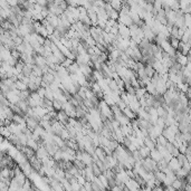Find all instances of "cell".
I'll list each match as a JSON object with an SVG mask.
<instances>
[{
    "label": "cell",
    "mask_w": 191,
    "mask_h": 191,
    "mask_svg": "<svg viewBox=\"0 0 191 191\" xmlns=\"http://www.w3.org/2000/svg\"><path fill=\"white\" fill-rule=\"evenodd\" d=\"M0 135L6 139H8L11 135V133L9 132V130H8L6 126H0Z\"/></svg>",
    "instance_id": "obj_20"
},
{
    "label": "cell",
    "mask_w": 191,
    "mask_h": 191,
    "mask_svg": "<svg viewBox=\"0 0 191 191\" xmlns=\"http://www.w3.org/2000/svg\"><path fill=\"white\" fill-rule=\"evenodd\" d=\"M117 22L119 24H122V25H124L125 27H130V26L133 25V21H132L131 17L129 16V15H124V16H120L119 17V19H117Z\"/></svg>",
    "instance_id": "obj_2"
},
{
    "label": "cell",
    "mask_w": 191,
    "mask_h": 191,
    "mask_svg": "<svg viewBox=\"0 0 191 191\" xmlns=\"http://www.w3.org/2000/svg\"><path fill=\"white\" fill-rule=\"evenodd\" d=\"M62 106H63V104L60 102H58V101H56V99H54L53 101V107H54V111L55 112H59V111H62Z\"/></svg>",
    "instance_id": "obj_26"
},
{
    "label": "cell",
    "mask_w": 191,
    "mask_h": 191,
    "mask_svg": "<svg viewBox=\"0 0 191 191\" xmlns=\"http://www.w3.org/2000/svg\"><path fill=\"white\" fill-rule=\"evenodd\" d=\"M117 29H119V35L122 37V39H125V40H130L131 39V37H130V30H129L127 27H125L122 24H119L117 25Z\"/></svg>",
    "instance_id": "obj_1"
},
{
    "label": "cell",
    "mask_w": 191,
    "mask_h": 191,
    "mask_svg": "<svg viewBox=\"0 0 191 191\" xmlns=\"http://www.w3.org/2000/svg\"><path fill=\"white\" fill-rule=\"evenodd\" d=\"M150 158L152 160H154L156 162H159V161H161L162 160V156H161V154H160L158 151H156V149H153V150H151L150 151Z\"/></svg>",
    "instance_id": "obj_10"
},
{
    "label": "cell",
    "mask_w": 191,
    "mask_h": 191,
    "mask_svg": "<svg viewBox=\"0 0 191 191\" xmlns=\"http://www.w3.org/2000/svg\"><path fill=\"white\" fill-rule=\"evenodd\" d=\"M143 143H144V145L149 149V150H150V151H151V150H153V149H156V143H154L153 141H151V140H150L148 136L143 139Z\"/></svg>",
    "instance_id": "obj_14"
},
{
    "label": "cell",
    "mask_w": 191,
    "mask_h": 191,
    "mask_svg": "<svg viewBox=\"0 0 191 191\" xmlns=\"http://www.w3.org/2000/svg\"><path fill=\"white\" fill-rule=\"evenodd\" d=\"M76 179H77V183L79 184V186H84L85 182H86V180H85V179H84L83 177H81V176H78V177L76 178Z\"/></svg>",
    "instance_id": "obj_35"
},
{
    "label": "cell",
    "mask_w": 191,
    "mask_h": 191,
    "mask_svg": "<svg viewBox=\"0 0 191 191\" xmlns=\"http://www.w3.org/2000/svg\"><path fill=\"white\" fill-rule=\"evenodd\" d=\"M171 187L173 188L174 190H180V189H182V183H181V180L180 179H176V180L171 183Z\"/></svg>",
    "instance_id": "obj_22"
},
{
    "label": "cell",
    "mask_w": 191,
    "mask_h": 191,
    "mask_svg": "<svg viewBox=\"0 0 191 191\" xmlns=\"http://www.w3.org/2000/svg\"><path fill=\"white\" fill-rule=\"evenodd\" d=\"M73 63H74V60H71V59H67V58H66V59L64 60L63 63L60 64V66H62V67H64V68H68Z\"/></svg>",
    "instance_id": "obj_30"
},
{
    "label": "cell",
    "mask_w": 191,
    "mask_h": 191,
    "mask_svg": "<svg viewBox=\"0 0 191 191\" xmlns=\"http://www.w3.org/2000/svg\"><path fill=\"white\" fill-rule=\"evenodd\" d=\"M104 191H111V190H109V189H105V190H104Z\"/></svg>",
    "instance_id": "obj_37"
},
{
    "label": "cell",
    "mask_w": 191,
    "mask_h": 191,
    "mask_svg": "<svg viewBox=\"0 0 191 191\" xmlns=\"http://www.w3.org/2000/svg\"><path fill=\"white\" fill-rule=\"evenodd\" d=\"M168 166H169V169L171 170V171H173V172L178 171V170L181 168V166L178 163V161H177L176 158H172V159L170 160L169 162H168Z\"/></svg>",
    "instance_id": "obj_6"
},
{
    "label": "cell",
    "mask_w": 191,
    "mask_h": 191,
    "mask_svg": "<svg viewBox=\"0 0 191 191\" xmlns=\"http://www.w3.org/2000/svg\"><path fill=\"white\" fill-rule=\"evenodd\" d=\"M176 159H177L178 163H179L181 166H182V164H184L186 162H188V160H187V158H186V156H184V154H182V153H180V154H179V156H178Z\"/></svg>",
    "instance_id": "obj_25"
},
{
    "label": "cell",
    "mask_w": 191,
    "mask_h": 191,
    "mask_svg": "<svg viewBox=\"0 0 191 191\" xmlns=\"http://www.w3.org/2000/svg\"><path fill=\"white\" fill-rule=\"evenodd\" d=\"M72 163L74 164V166L78 170V171H82V170H84V169H85V164H84L83 162H82V161H79V160L74 159L73 161H72Z\"/></svg>",
    "instance_id": "obj_16"
},
{
    "label": "cell",
    "mask_w": 191,
    "mask_h": 191,
    "mask_svg": "<svg viewBox=\"0 0 191 191\" xmlns=\"http://www.w3.org/2000/svg\"><path fill=\"white\" fill-rule=\"evenodd\" d=\"M168 143V141H166V139L163 136L162 134L159 135L158 138H156V144H160L162 145V146H166V144Z\"/></svg>",
    "instance_id": "obj_23"
},
{
    "label": "cell",
    "mask_w": 191,
    "mask_h": 191,
    "mask_svg": "<svg viewBox=\"0 0 191 191\" xmlns=\"http://www.w3.org/2000/svg\"><path fill=\"white\" fill-rule=\"evenodd\" d=\"M122 113H123V115H125V116L129 119L130 121H132V120H135L136 119V114H134L133 112H132L129 107H126V109H124L123 111H122Z\"/></svg>",
    "instance_id": "obj_11"
},
{
    "label": "cell",
    "mask_w": 191,
    "mask_h": 191,
    "mask_svg": "<svg viewBox=\"0 0 191 191\" xmlns=\"http://www.w3.org/2000/svg\"><path fill=\"white\" fill-rule=\"evenodd\" d=\"M154 178H156V180L160 181L162 183L164 179H166V174L163 173L162 171H156V172H154Z\"/></svg>",
    "instance_id": "obj_19"
},
{
    "label": "cell",
    "mask_w": 191,
    "mask_h": 191,
    "mask_svg": "<svg viewBox=\"0 0 191 191\" xmlns=\"http://www.w3.org/2000/svg\"><path fill=\"white\" fill-rule=\"evenodd\" d=\"M45 19H46V20L48 21V22H49L50 25L53 26L55 29L57 28V26L59 25V18L57 17V16H55V15L49 14L46 18H45Z\"/></svg>",
    "instance_id": "obj_5"
},
{
    "label": "cell",
    "mask_w": 191,
    "mask_h": 191,
    "mask_svg": "<svg viewBox=\"0 0 191 191\" xmlns=\"http://www.w3.org/2000/svg\"><path fill=\"white\" fill-rule=\"evenodd\" d=\"M0 126H1V125H0Z\"/></svg>",
    "instance_id": "obj_38"
},
{
    "label": "cell",
    "mask_w": 191,
    "mask_h": 191,
    "mask_svg": "<svg viewBox=\"0 0 191 191\" xmlns=\"http://www.w3.org/2000/svg\"><path fill=\"white\" fill-rule=\"evenodd\" d=\"M109 4L111 5V7L113 8L115 11H120L121 7H122V1H120V0H113V1H109Z\"/></svg>",
    "instance_id": "obj_12"
},
{
    "label": "cell",
    "mask_w": 191,
    "mask_h": 191,
    "mask_svg": "<svg viewBox=\"0 0 191 191\" xmlns=\"http://www.w3.org/2000/svg\"><path fill=\"white\" fill-rule=\"evenodd\" d=\"M111 124H112V126H113V130L115 131V130H117V129H120V123L117 122V121L113 120L112 122H111Z\"/></svg>",
    "instance_id": "obj_34"
},
{
    "label": "cell",
    "mask_w": 191,
    "mask_h": 191,
    "mask_svg": "<svg viewBox=\"0 0 191 191\" xmlns=\"http://www.w3.org/2000/svg\"><path fill=\"white\" fill-rule=\"evenodd\" d=\"M11 180L14 181V182H15L16 184H17L18 187L21 188L22 186H24V183L26 182V180H27V177H26L25 174H24L22 172H21L20 174H17V176H15V177L12 178Z\"/></svg>",
    "instance_id": "obj_3"
},
{
    "label": "cell",
    "mask_w": 191,
    "mask_h": 191,
    "mask_svg": "<svg viewBox=\"0 0 191 191\" xmlns=\"http://www.w3.org/2000/svg\"><path fill=\"white\" fill-rule=\"evenodd\" d=\"M107 86H109V89L112 91V92H117L119 91V86H117V84H116V82L114 81V79H111L110 81V83L107 84Z\"/></svg>",
    "instance_id": "obj_21"
},
{
    "label": "cell",
    "mask_w": 191,
    "mask_h": 191,
    "mask_svg": "<svg viewBox=\"0 0 191 191\" xmlns=\"http://www.w3.org/2000/svg\"><path fill=\"white\" fill-rule=\"evenodd\" d=\"M91 169H92V172H93V174H94V177H99V176H101L102 174V172H101V170L99 169V166H96L95 163L93 162L92 164H91Z\"/></svg>",
    "instance_id": "obj_18"
},
{
    "label": "cell",
    "mask_w": 191,
    "mask_h": 191,
    "mask_svg": "<svg viewBox=\"0 0 191 191\" xmlns=\"http://www.w3.org/2000/svg\"><path fill=\"white\" fill-rule=\"evenodd\" d=\"M95 156H97V159L99 160V161H104L106 158L105 153H104V151L102 150V148H95Z\"/></svg>",
    "instance_id": "obj_13"
},
{
    "label": "cell",
    "mask_w": 191,
    "mask_h": 191,
    "mask_svg": "<svg viewBox=\"0 0 191 191\" xmlns=\"http://www.w3.org/2000/svg\"><path fill=\"white\" fill-rule=\"evenodd\" d=\"M21 74L24 75L25 77H30L32 75V65H24Z\"/></svg>",
    "instance_id": "obj_9"
},
{
    "label": "cell",
    "mask_w": 191,
    "mask_h": 191,
    "mask_svg": "<svg viewBox=\"0 0 191 191\" xmlns=\"http://www.w3.org/2000/svg\"><path fill=\"white\" fill-rule=\"evenodd\" d=\"M32 75H34L35 77H42V68L36 66V65H32Z\"/></svg>",
    "instance_id": "obj_17"
},
{
    "label": "cell",
    "mask_w": 191,
    "mask_h": 191,
    "mask_svg": "<svg viewBox=\"0 0 191 191\" xmlns=\"http://www.w3.org/2000/svg\"><path fill=\"white\" fill-rule=\"evenodd\" d=\"M63 141H66V140H68L69 139V133H68V131L64 127V130L59 133V135H58Z\"/></svg>",
    "instance_id": "obj_24"
},
{
    "label": "cell",
    "mask_w": 191,
    "mask_h": 191,
    "mask_svg": "<svg viewBox=\"0 0 191 191\" xmlns=\"http://www.w3.org/2000/svg\"><path fill=\"white\" fill-rule=\"evenodd\" d=\"M138 151H139V153H140V156H141L142 159H146V158L150 156V150H149L145 145L140 146V148L138 149Z\"/></svg>",
    "instance_id": "obj_8"
},
{
    "label": "cell",
    "mask_w": 191,
    "mask_h": 191,
    "mask_svg": "<svg viewBox=\"0 0 191 191\" xmlns=\"http://www.w3.org/2000/svg\"><path fill=\"white\" fill-rule=\"evenodd\" d=\"M144 72H145V75L148 76L149 78H151L154 75V73H156V71L153 69V67L151 66V65H145L144 66Z\"/></svg>",
    "instance_id": "obj_15"
},
{
    "label": "cell",
    "mask_w": 191,
    "mask_h": 191,
    "mask_svg": "<svg viewBox=\"0 0 191 191\" xmlns=\"http://www.w3.org/2000/svg\"><path fill=\"white\" fill-rule=\"evenodd\" d=\"M178 29L176 26H173L172 27V29H171V32H170V38H176V39H179V36H178ZM180 40V39H179Z\"/></svg>",
    "instance_id": "obj_27"
},
{
    "label": "cell",
    "mask_w": 191,
    "mask_h": 191,
    "mask_svg": "<svg viewBox=\"0 0 191 191\" xmlns=\"http://www.w3.org/2000/svg\"><path fill=\"white\" fill-rule=\"evenodd\" d=\"M99 179V181H101V182H102V184L103 186H104V187H105V189H107V179H106L105 177H104V176H103V174H101V176H99V177H97Z\"/></svg>",
    "instance_id": "obj_31"
},
{
    "label": "cell",
    "mask_w": 191,
    "mask_h": 191,
    "mask_svg": "<svg viewBox=\"0 0 191 191\" xmlns=\"http://www.w3.org/2000/svg\"><path fill=\"white\" fill-rule=\"evenodd\" d=\"M131 156H132V158L135 160V162H139V161H141L142 160V158H141V156H140V153H139L138 150H135V151L131 152Z\"/></svg>",
    "instance_id": "obj_28"
},
{
    "label": "cell",
    "mask_w": 191,
    "mask_h": 191,
    "mask_svg": "<svg viewBox=\"0 0 191 191\" xmlns=\"http://www.w3.org/2000/svg\"><path fill=\"white\" fill-rule=\"evenodd\" d=\"M116 106H117V107H119V109H120V111H121V112H122V111H123L124 109H126V107H127V106H126V104H125V103H124L123 101H121V102L119 103V104H117Z\"/></svg>",
    "instance_id": "obj_33"
},
{
    "label": "cell",
    "mask_w": 191,
    "mask_h": 191,
    "mask_svg": "<svg viewBox=\"0 0 191 191\" xmlns=\"http://www.w3.org/2000/svg\"><path fill=\"white\" fill-rule=\"evenodd\" d=\"M68 119L69 117L67 116V114L65 113L64 111H59V112H57V116H56V120L59 122V123H62L65 126L66 124H68Z\"/></svg>",
    "instance_id": "obj_4"
},
{
    "label": "cell",
    "mask_w": 191,
    "mask_h": 191,
    "mask_svg": "<svg viewBox=\"0 0 191 191\" xmlns=\"http://www.w3.org/2000/svg\"><path fill=\"white\" fill-rule=\"evenodd\" d=\"M85 42L87 44V46L89 47H94V46H96V42H95V40L89 36V38H86L85 39Z\"/></svg>",
    "instance_id": "obj_29"
},
{
    "label": "cell",
    "mask_w": 191,
    "mask_h": 191,
    "mask_svg": "<svg viewBox=\"0 0 191 191\" xmlns=\"http://www.w3.org/2000/svg\"><path fill=\"white\" fill-rule=\"evenodd\" d=\"M162 135L166 139V141L170 142V143H171L172 141H174V134L171 131H170L169 127H166V129H163Z\"/></svg>",
    "instance_id": "obj_7"
},
{
    "label": "cell",
    "mask_w": 191,
    "mask_h": 191,
    "mask_svg": "<svg viewBox=\"0 0 191 191\" xmlns=\"http://www.w3.org/2000/svg\"><path fill=\"white\" fill-rule=\"evenodd\" d=\"M152 191H163V187L161 186V187H154L152 189Z\"/></svg>",
    "instance_id": "obj_36"
},
{
    "label": "cell",
    "mask_w": 191,
    "mask_h": 191,
    "mask_svg": "<svg viewBox=\"0 0 191 191\" xmlns=\"http://www.w3.org/2000/svg\"><path fill=\"white\" fill-rule=\"evenodd\" d=\"M36 93H37V95H38L39 97H42V99L45 97V89H42V87H38L37 91H36Z\"/></svg>",
    "instance_id": "obj_32"
}]
</instances>
